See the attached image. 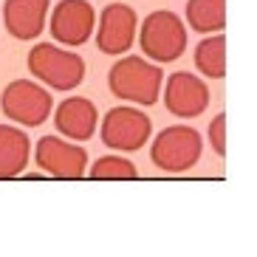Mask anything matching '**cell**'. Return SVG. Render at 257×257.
Masks as SVG:
<instances>
[{
    "instance_id": "obj_13",
    "label": "cell",
    "mask_w": 257,
    "mask_h": 257,
    "mask_svg": "<svg viewBox=\"0 0 257 257\" xmlns=\"http://www.w3.org/2000/svg\"><path fill=\"white\" fill-rule=\"evenodd\" d=\"M31 142L26 130L0 124V178H15L29 164Z\"/></svg>"
},
{
    "instance_id": "obj_14",
    "label": "cell",
    "mask_w": 257,
    "mask_h": 257,
    "mask_svg": "<svg viewBox=\"0 0 257 257\" xmlns=\"http://www.w3.org/2000/svg\"><path fill=\"white\" fill-rule=\"evenodd\" d=\"M184 15L198 34H215L226 26V0H187Z\"/></svg>"
},
{
    "instance_id": "obj_10",
    "label": "cell",
    "mask_w": 257,
    "mask_h": 257,
    "mask_svg": "<svg viewBox=\"0 0 257 257\" xmlns=\"http://www.w3.org/2000/svg\"><path fill=\"white\" fill-rule=\"evenodd\" d=\"M34 156L40 170L54 178H82L88 170V153L79 144H71L60 136H43Z\"/></svg>"
},
{
    "instance_id": "obj_6",
    "label": "cell",
    "mask_w": 257,
    "mask_h": 257,
    "mask_svg": "<svg viewBox=\"0 0 257 257\" xmlns=\"http://www.w3.org/2000/svg\"><path fill=\"white\" fill-rule=\"evenodd\" d=\"M150 133H153L150 116L130 105L110 107L102 119V142L110 150L136 153L150 142Z\"/></svg>"
},
{
    "instance_id": "obj_1",
    "label": "cell",
    "mask_w": 257,
    "mask_h": 257,
    "mask_svg": "<svg viewBox=\"0 0 257 257\" xmlns=\"http://www.w3.org/2000/svg\"><path fill=\"white\" fill-rule=\"evenodd\" d=\"M110 93L130 105H156L164 85V71L159 62L142 60V57H121L113 62L107 74Z\"/></svg>"
},
{
    "instance_id": "obj_5",
    "label": "cell",
    "mask_w": 257,
    "mask_h": 257,
    "mask_svg": "<svg viewBox=\"0 0 257 257\" xmlns=\"http://www.w3.org/2000/svg\"><path fill=\"white\" fill-rule=\"evenodd\" d=\"M0 107L17 124H23V127H40L51 116L54 99L43 85L29 82V79H15V82H9L3 88V93H0Z\"/></svg>"
},
{
    "instance_id": "obj_8",
    "label": "cell",
    "mask_w": 257,
    "mask_h": 257,
    "mask_svg": "<svg viewBox=\"0 0 257 257\" xmlns=\"http://www.w3.org/2000/svg\"><path fill=\"white\" fill-rule=\"evenodd\" d=\"M48 15L51 37L62 46H85L88 37H93L96 12L88 0H60Z\"/></svg>"
},
{
    "instance_id": "obj_2",
    "label": "cell",
    "mask_w": 257,
    "mask_h": 257,
    "mask_svg": "<svg viewBox=\"0 0 257 257\" xmlns=\"http://www.w3.org/2000/svg\"><path fill=\"white\" fill-rule=\"evenodd\" d=\"M29 71L57 91H74L85 79V60L57 43H37L29 51Z\"/></svg>"
},
{
    "instance_id": "obj_3",
    "label": "cell",
    "mask_w": 257,
    "mask_h": 257,
    "mask_svg": "<svg viewBox=\"0 0 257 257\" xmlns=\"http://www.w3.org/2000/svg\"><path fill=\"white\" fill-rule=\"evenodd\" d=\"M136 40L147 60L153 62H173L187 51V26L175 12H153L136 31Z\"/></svg>"
},
{
    "instance_id": "obj_4",
    "label": "cell",
    "mask_w": 257,
    "mask_h": 257,
    "mask_svg": "<svg viewBox=\"0 0 257 257\" xmlns=\"http://www.w3.org/2000/svg\"><path fill=\"white\" fill-rule=\"evenodd\" d=\"M201 150H204L201 133L184 124H175V127H164L153 139L150 159L164 173H187L201 161Z\"/></svg>"
},
{
    "instance_id": "obj_12",
    "label": "cell",
    "mask_w": 257,
    "mask_h": 257,
    "mask_svg": "<svg viewBox=\"0 0 257 257\" xmlns=\"http://www.w3.org/2000/svg\"><path fill=\"white\" fill-rule=\"evenodd\" d=\"M54 124L65 139L74 142H88L99 127V110L91 99L85 96H71L62 105H57L54 113Z\"/></svg>"
},
{
    "instance_id": "obj_15",
    "label": "cell",
    "mask_w": 257,
    "mask_h": 257,
    "mask_svg": "<svg viewBox=\"0 0 257 257\" xmlns=\"http://www.w3.org/2000/svg\"><path fill=\"white\" fill-rule=\"evenodd\" d=\"M195 68L209 79H220L226 74V40L223 34H209L195 48Z\"/></svg>"
},
{
    "instance_id": "obj_11",
    "label": "cell",
    "mask_w": 257,
    "mask_h": 257,
    "mask_svg": "<svg viewBox=\"0 0 257 257\" xmlns=\"http://www.w3.org/2000/svg\"><path fill=\"white\" fill-rule=\"evenodd\" d=\"M51 12V0H6L3 26L15 40H34L43 34Z\"/></svg>"
},
{
    "instance_id": "obj_16",
    "label": "cell",
    "mask_w": 257,
    "mask_h": 257,
    "mask_svg": "<svg viewBox=\"0 0 257 257\" xmlns=\"http://www.w3.org/2000/svg\"><path fill=\"white\" fill-rule=\"evenodd\" d=\"M88 175L96 178V181H107V178L113 181V178H136L139 170H136V164L130 159H124V156H105V159L93 161Z\"/></svg>"
},
{
    "instance_id": "obj_17",
    "label": "cell",
    "mask_w": 257,
    "mask_h": 257,
    "mask_svg": "<svg viewBox=\"0 0 257 257\" xmlns=\"http://www.w3.org/2000/svg\"><path fill=\"white\" fill-rule=\"evenodd\" d=\"M209 142H212V150L218 153V156L226 153V116H223V113H218L215 119H212V124H209Z\"/></svg>"
},
{
    "instance_id": "obj_9",
    "label": "cell",
    "mask_w": 257,
    "mask_h": 257,
    "mask_svg": "<svg viewBox=\"0 0 257 257\" xmlns=\"http://www.w3.org/2000/svg\"><path fill=\"white\" fill-rule=\"evenodd\" d=\"M161 91H164L167 110L178 119H195L209 107V85L201 82V76L189 74V71L170 74Z\"/></svg>"
},
{
    "instance_id": "obj_7",
    "label": "cell",
    "mask_w": 257,
    "mask_h": 257,
    "mask_svg": "<svg viewBox=\"0 0 257 257\" xmlns=\"http://www.w3.org/2000/svg\"><path fill=\"white\" fill-rule=\"evenodd\" d=\"M96 48L107 57H121L133 48L139 31V17L133 12V6L127 3H107L99 15L96 26Z\"/></svg>"
}]
</instances>
